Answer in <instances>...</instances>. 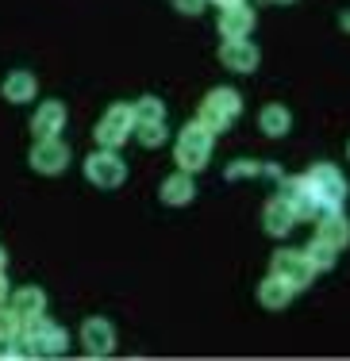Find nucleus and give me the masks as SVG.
Wrapping results in <instances>:
<instances>
[{
  "mask_svg": "<svg viewBox=\"0 0 350 361\" xmlns=\"http://www.w3.org/2000/svg\"><path fill=\"white\" fill-rule=\"evenodd\" d=\"M289 300H293V288H289L281 277H273V273L258 285V304L266 307V312H285Z\"/></svg>",
  "mask_w": 350,
  "mask_h": 361,
  "instance_id": "nucleus-17",
  "label": "nucleus"
},
{
  "mask_svg": "<svg viewBox=\"0 0 350 361\" xmlns=\"http://www.w3.org/2000/svg\"><path fill=\"white\" fill-rule=\"evenodd\" d=\"M81 342H85V354L92 357H108L116 350V326L108 319H85L81 323Z\"/></svg>",
  "mask_w": 350,
  "mask_h": 361,
  "instance_id": "nucleus-10",
  "label": "nucleus"
},
{
  "mask_svg": "<svg viewBox=\"0 0 350 361\" xmlns=\"http://www.w3.org/2000/svg\"><path fill=\"white\" fill-rule=\"evenodd\" d=\"M262 166H254V161H231L227 166V180H243V177H258Z\"/></svg>",
  "mask_w": 350,
  "mask_h": 361,
  "instance_id": "nucleus-25",
  "label": "nucleus"
},
{
  "mask_svg": "<svg viewBox=\"0 0 350 361\" xmlns=\"http://www.w3.org/2000/svg\"><path fill=\"white\" fill-rule=\"evenodd\" d=\"M273 277H281L289 288H308L315 277V265L308 262L304 250H277L273 254Z\"/></svg>",
  "mask_w": 350,
  "mask_h": 361,
  "instance_id": "nucleus-7",
  "label": "nucleus"
},
{
  "mask_svg": "<svg viewBox=\"0 0 350 361\" xmlns=\"http://www.w3.org/2000/svg\"><path fill=\"white\" fill-rule=\"evenodd\" d=\"M219 8H235V4H243V0H216Z\"/></svg>",
  "mask_w": 350,
  "mask_h": 361,
  "instance_id": "nucleus-28",
  "label": "nucleus"
},
{
  "mask_svg": "<svg viewBox=\"0 0 350 361\" xmlns=\"http://www.w3.org/2000/svg\"><path fill=\"white\" fill-rule=\"evenodd\" d=\"M281 196H285L289 204H293V212H296V219H320V200L312 196V185H308V177H285L281 173Z\"/></svg>",
  "mask_w": 350,
  "mask_h": 361,
  "instance_id": "nucleus-8",
  "label": "nucleus"
},
{
  "mask_svg": "<svg viewBox=\"0 0 350 361\" xmlns=\"http://www.w3.org/2000/svg\"><path fill=\"white\" fill-rule=\"evenodd\" d=\"M20 342H23V350L35 354V357H58V354H66V346H70V334H66L58 323H50L47 315H39V319L23 323Z\"/></svg>",
  "mask_w": 350,
  "mask_h": 361,
  "instance_id": "nucleus-1",
  "label": "nucleus"
},
{
  "mask_svg": "<svg viewBox=\"0 0 350 361\" xmlns=\"http://www.w3.org/2000/svg\"><path fill=\"white\" fill-rule=\"evenodd\" d=\"M70 166V146H66L62 139H39L35 146H31V169L35 173H62V169Z\"/></svg>",
  "mask_w": 350,
  "mask_h": 361,
  "instance_id": "nucleus-9",
  "label": "nucleus"
},
{
  "mask_svg": "<svg viewBox=\"0 0 350 361\" xmlns=\"http://www.w3.org/2000/svg\"><path fill=\"white\" fill-rule=\"evenodd\" d=\"M273 4H293V0H273Z\"/></svg>",
  "mask_w": 350,
  "mask_h": 361,
  "instance_id": "nucleus-31",
  "label": "nucleus"
},
{
  "mask_svg": "<svg viewBox=\"0 0 350 361\" xmlns=\"http://www.w3.org/2000/svg\"><path fill=\"white\" fill-rule=\"evenodd\" d=\"M12 307L20 312V319L28 323V319H39L42 312H47V292L42 288H20L12 296Z\"/></svg>",
  "mask_w": 350,
  "mask_h": 361,
  "instance_id": "nucleus-19",
  "label": "nucleus"
},
{
  "mask_svg": "<svg viewBox=\"0 0 350 361\" xmlns=\"http://www.w3.org/2000/svg\"><path fill=\"white\" fill-rule=\"evenodd\" d=\"M23 334V319L16 307H4L0 304V342H16Z\"/></svg>",
  "mask_w": 350,
  "mask_h": 361,
  "instance_id": "nucleus-23",
  "label": "nucleus"
},
{
  "mask_svg": "<svg viewBox=\"0 0 350 361\" xmlns=\"http://www.w3.org/2000/svg\"><path fill=\"white\" fill-rule=\"evenodd\" d=\"M135 108V123H158V119H166V104H162L158 97H139V104Z\"/></svg>",
  "mask_w": 350,
  "mask_h": 361,
  "instance_id": "nucleus-22",
  "label": "nucleus"
},
{
  "mask_svg": "<svg viewBox=\"0 0 350 361\" xmlns=\"http://www.w3.org/2000/svg\"><path fill=\"white\" fill-rule=\"evenodd\" d=\"M262 227H266L273 238H285L289 231L296 227V212H293V204H289L285 196L270 200V204H266V216H262Z\"/></svg>",
  "mask_w": 350,
  "mask_h": 361,
  "instance_id": "nucleus-13",
  "label": "nucleus"
},
{
  "mask_svg": "<svg viewBox=\"0 0 350 361\" xmlns=\"http://www.w3.org/2000/svg\"><path fill=\"white\" fill-rule=\"evenodd\" d=\"M85 177L97 188H119L127 180V166L116 150H104V146H100V150L89 154V161H85Z\"/></svg>",
  "mask_w": 350,
  "mask_h": 361,
  "instance_id": "nucleus-6",
  "label": "nucleus"
},
{
  "mask_svg": "<svg viewBox=\"0 0 350 361\" xmlns=\"http://www.w3.org/2000/svg\"><path fill=\"white\" fill-rule=\"evenodd\" d=\"M239 111H243V97H239L235 89H212L208 97L200 100V123L208 127L212 135L227 131Z\"/></svg>",
  "mask_w": 350,
  "mask_h": 361,
  "instance_id": "nucleus-3",
  "label": "nucleus"
},
{
  "mask_svg": "<svg viewBox=\"0 0 350 361\" xmlns=\"http://www.w3.org/2000/svg\"><path fill=\"white\" fill-rule=\"evenodd\" d=\"M315 223H320V231H315V235L327 238L331 246H339V250H343V246L350 243V223H346V216L339 208H323Z\"/></svg>",
  "mask_w": 350,
  "mask_h": 361,
  "instance_id": "nucleus-14",
  "label": "nucleus"
},
{
  "mask_svg": "<svg viewBox=\"0 0 350 361\" xmlns=\"http://www.w3.org/2000/svg\"><path fill=\"white\" fill-rule=\"evenodd\" d=\"M254 31V12L246 4H235V8H224L219 16V35L224 39H246Z\"/></svg>",
  "mask_w": 350,
  "mask_h": 361,
  "instance_id": "nucleus-16",
  "label": "nucleus"
},
{
  "mask_svg": "<svg viewBox=\"0 0 350 361\" xmlns=\"http://www.w3.org/2000/svg\"><path fill=\"white\" fill-rule=\"evenodd\" d=\"M92 135H97V142L104 146V150H119V146L135 135V108L131 104H112L100 116V123Z\"/></svg>",
  "mask_w": 350,
  "mask_h": 361,
  "instance_id": "nucleus-4",
  "label": "nucleus"
},
{
  "mask_svg": "<svg viewBox=\"0 0 350 361\" xmlns=\"http://www.w3.org/2000/svg\"><path fill=\"white\" fill-rule=\"evenodd\" d=\"M308 185H312V196L320 200V208H343L346 200V180L335 166L320 161V166L308 169Z\"/></svg>",
  "mask_w": 350,
  "mask_h": 361,
  "instance_id": "nucleus-5",
  "label": "nucleus"
},
{
  "mask_svg": "<svg viewBox=\"0 0 350 361\" xmlns=\"http://www.w3.org/2000/svg\"><path fill=\"white\" fill-rule=\"evenodd\" d=\"M35 89H39V81H35V73H28V70H16V73L4 77V100H12V104H28V100L35 97Z\"/></svg>",
  "mask_w": 350,
  "mask_h": 361,
  "instance_id": "nucleus-18",
  "label": "nucleus"
},
{
  "mask_svg": "<svg viewBox=\"0 0 350 361\" xmlns=\"http://www.w3.org/2000/svg\"><path fill=\"white\" fill-rule=\"evenodd\" d=\"M346 154H350V150H346Z\"/></svg>",
  "mask_w": 350,
  "mask_h": 361,
  "instance_id": "nucleus-32",
  "label": "nucleus"
},
{
  "mask_svg": "<svg viewBox=\"0 0 350 361\" xmlns=\"http://www.w3.org/2000/svg\"><path fill=\"white\" fill-rule=\"evenodd\" d=\"M174 8H177V12H185V16H196L204 8V0H174Z\"/></svg>",
  "mask_w": 350,
  "mask_h": 361,
  "instance_id": "nucleus-26",
  "label": "nucleus"
},
{
  "mask_svg": "<svg viewBox=\"0 0 350 361\" xmlns=\"http://www.w3.org/2000/svg\"><path fill=\"white\" fill-rule=\"evenodd\" d=\"M258 47H254L251 39H224V47H219V62L227 66V70L235 73H251L258 70Z\"/></svg>",
  "mask_w": 350,
  "mask_h": 361,
  "instance_id": "nucleus-11",
  "label": "nucleus"
},
{
  "mask_svg": "<svg viewBox=\"0 0 350 361\" xmlns=\"http://www.w3.org/2000/svg\"><path fill=\"white\" fill-rule=\"evenodd\" d=\"M4 296H8V281H4V273H0V304H4Z\"/></svg>",
  "mask_w": 350,
  "mask_h": 361,
  "instance_id": "nucleus-27",
  "label": "nucleus"
},
{
  "mask_svg": "<svg viewBox=\"0 0 350 361\" xmlns=\"http://www.w3.org/2000/svg\"><path fill=\"white\" fill-rule=\"evenodd\" d=\"M135 139H139L147 150H155V146H162L166 142V123H135Z\"/></svg>",
  "mask_w": 350,
  "mask_h": 361,
  "instance_id": "nucleus-24",
  "label": "nucleus"
},
{
  "mask_svg": "<svg viewBox=\"0 0 350 361\" xmlns=\"http://www.w3.org/2000/svg\"><path fill=\"white\" fill-rule=\"evenodd\" d=\"M208 158H212V131L200 119H193V123H185L181 139H177V169L196 173V169L208 166Z\"/></svg>",
  "mask_w": 350,
  "mask_h": 361,
  "instance_id": "nucleus-2",
  "label": "nucleus"
},
{
  "mask_svg": "<svg viewBox=\"0 0 350 361\" xmlns=\"http://www.w3.org/2000/svg\"><path fill=\"white\" fill-rule=\"evenodd\" d=\"M4 265H8V254H4V250H0V273H4Z\"/></svg>",
  "mask_w": 350,
  "mask_h": 361,
  "instance_id": "nucleus-30",
  "label": "nucleus"
},
{
  "mask_svg": "<svg viewBox=\"0 0 350 361\" xmlns=\"http://www.w3.org/2000/svg\"><path fill=\"white\" fill-rule=\"evenodd\" d=\"M258 127H262V135H270V139H281V135L293 127V116H289V108H281V104H266L262 116H258Z\"/></svg>",
  "mask_w": 350,
  "mask_h": 361,
  "instance_id": "nucleus-20",
  "label": "nucleus"
},
{
  "mask_svg": "<svg viewBox=\"0 0 350 361\" xmlns=\"http://www.w3.org/2000/svg\"><path fill=\"white\" fill-rule=\"evenodd\" d=\"M62 127H66V104H62V100H47V104H39L35 119H31L35 139H54Z\"/></svg>",
  "mask_w": 350,
  "mask_h": 361,
  "instance_id": "nucleus-12",
  "label": "nucleus"
},
{
  "mask_svg": "<svg viewBox=\"0 0 350 361\" xmlns=\"http://www.w3.org/2000/svg\"><path fill=\"white\" fill-rule=\"evenodd\" d=\"M304 254H308V262L315 265V269H331V265H335V257H339V246H331L327 238L315 235L312 243L304 246Z\"/></svg>",
  "mask_w": 350,
  "mask_h": 361,
  "instance_id": "nucleus-21",
  "label": "nucleus"
},
{
  "mask_svg": "<svg viewBox=\"0 0 350 361\" xmlns=\"http://www.w3.org/2000/svg\"><path fill=\"white\" fill-rule=\"evenodd\" d=\"M339 23H343V31H350V12H343V20H339Z\"/></svg>",
  "mask_w": 350,
  "mask_h": 361,
  "instance_id": "nucleus-29",
  "label": "nucleus"
},
{
  "mask_svg": "<svg viewBox=\"0 0 350 361\" xmlns=\"http://www.w3.org/2000/svg\"><path fill=\"white\" fill-rule=\"evenodd\" d=\"M193 196H196V185H193V173H185V169H177V173L162 180V204H169V208H181Z\"/></svg>",
  "mask_w": 350,
  "mask_h": 361,
  "instance_id": "nucleus-15",
  "label": "nucleus"
}]
</instances>
